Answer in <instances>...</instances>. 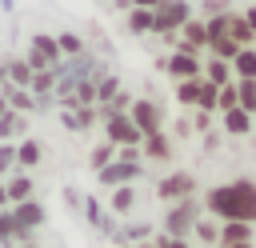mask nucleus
<instances>
[{
    "mask_svg": "<svg viewBox=\"0 0 256 248\" xmlns=\"http://www.w3.org/2000/svg\"><path fill=\"white\" fill-rule=\"evenodd\" d=\"M200 208L212 220H244V224H256V180L240 176V180H228V184H212L200 196Z\"/></svg>",
    "mask_w": 256,
    "mask_h": 248,
    "instance_id": "1",
    "label": "nucleus"
},
{
    "mask_svg": "<svg viewBox=\"0 0 256 248\" xmlns=\"http://www.w3.org/2000/svg\"><path fill=\"white\" fill-rule=\"evenodd\" d=\"M204 216L200 208V196H184V200H172L168 212H164V236L172 240H192V224Z\"/></svg>",
    "mask_w": 256,
    "mask_h": 248,
    "instance_id": "2",
    "label": "nucleus"
},
{
    "mask_svg": "<svg viewBox=\"0 0 256 248\" xmlns=\"http://www.w3.org/2000/svg\"><path fill=\"white\" fill-rule=\"evenodd\" d=\"M24 60L32 72H44V68H60V48H56V36L52 32H32L28 48H24Z\"/></svg>",
    "mask_w": 256,
    "mask_h": 248,
    "instance_id": "3",
    "label": "nucleus"
},
{
    "mask_svg": "<svg viewBox=\"0 0 256 248\" xmlns=\"http://www.w3.org/2000/svg\"><path fill=\"white\" fill-rule=\"evenodd\" d=\"M192 20V4L188 0H164L160 8H152V32H180V24Z\"/></svg>",
    "mask_w": 256,
    "mask_h": 248,
    "instance_id": "4",
    "label": "nucleus"
},
{
    "mask_svg": "<svg viewBox=\"0 0 256 248\" xmlns=\"http://www.w3.org/2000/svg\"><path fill=\"white\" fill-rule=\"evenodd\" d=\"M128 120L140 128V136H148V132L164 128V104H160V100H152V96H140V100H132V104H128Z\"/></svg>",
    "mask_w": 256,
    "mask_h": 248,
    "instance_id": "5",
    "label": "nucleus"
},
{
    "mask_svg": "<svg viewBox=\"0 0 256 248\" xmlns=\"http://www.w3.org/2000/svg\"><path fill=\"white\" fill-rule=\"evenodd\" d=\"M104 124V140L112 144V148H140V128L128 120V112L124 116H108V120H100Z\"/></svg>",
    "mask_w": 256,
    "mask_h": 248,
    "instance_id": "6",
    "label": "nucleus"
},
{
    "mask_svg": "<svg viewBox=\"0 0 256 248\" xmlns=\"http://www.w3.org/2000/svg\"><path fill=\"white\" fill-rule=\"evenodd\" d=\"M184 196H196V176L192 172H184V168H176V172H168V176H160L156 180V200H184Z\"/></svg>",
    "mask_w": 256,
    "mask_h": 248,
    "instance_id": "7",
    "label": "nucleus"
},
{
    "mask_svg": "<svg viewBox=\"0 0 256 248\" xmlns=\"http://www.w3.org/2000/svg\"><path fill=\"white\" fill-rule=\"evenodd\" d=\"M160 68H164L172 80H200V56H188V52H172V56H164Z\"/></svg>",
    "mask_w": 256,
    "mask_h": 248,
    "instance_id": "8",
    "label": "nucleus"
},
{
    "mask_svg": "<svg viewBox=\"0 0 256 248\" xmlns=\"http://www.w3.org/2000/svg\"><path fill=\"white\" fill-rule=\"evenodd\" d=\"M140 156L152 160V164H168V160H172V136H168L164 128L148 132V136L140 140Z\"/></svg>",
    "mask_w": 256,
    "mask_h": 248,
    "instance_id": "9",
    "label": "nucleus"
},
{
    "mask_svg": "<svg viewBox=\"0 0 256 248\" xmlns=\"http://www.w3.org/2000/svg\"><path fill=\"white\" fill-rule=\"evenodd\" d=\"M140 172H144L140 164H120V160H112V164H104V168L96 172V180H100L104 188H120V184H136Z\"/></svg>",
    "mask_w": 256,
    "mask_h": 248,
    "instance_id": "10",
    "label": "nucleus"
},
{
    "mask_svg": "<svg viewBox=\"0 0 256 248\" xmlns=\"http://www.w3.org/2000/svg\"><path fill=\"white\" fill-rule=\"evenodd\" d=\"M8 208H12L16 224H20V228H28V232H36V228L48 220V208H44L36 196H28V200H20V204H8Z\"/></svg>",
    "mask_w": 256,
    "mask_h": 248,
    "instance_id": "11",
    "label": "nucleus"
},
{
    "mask_svg": "<svg viewBox=\"0 0 256 248\" xmlns=\"http://www.w3.org/2000/svg\"><path fill=\"white\" fill-rule=\"evenodd\" d=\"M60 120L68 132H92L96 128V104H80V108H60Z\"/></svg>",
    "mask_w": 256,
    "mask_h": 248,
    "instance_id": "12",
    "label": "nucleus"
},
{
    "mask_svg": "<svg viewBox=\"0 0 256 248\" xmlns=\"http://www.w3.org/2000/svg\"><path fill=\"white\" fill-rule=\"evenodd\" d=\"M44 160V144L36 136H20L16 140V172H32Z\"/></svg>",
    "mask_w": 256,
    "mask_h": 248,
    "instance_id": "13",
    "label": "nucleus"
},
{
    "mask_svg": "<svg viewBox=\"0 0 256 248\" xmlns=\"http://www.w3.org/2000/svg\"><path fill=\"white\" fill-rule=\"evenodd\" d=\"M80 208H84V220H88L96 232H104V236H112V232H116V216H112V212H108V208H104L96 196H88Z\"/></svg>",
    "mask_w": 256,
    "mask_h": 248,
    "instance_id": "14",
    "label": "nucleus"
},
{
    "mask_svg": "<svg viewBox=\"0 0 256 248\" xmlns=\"http://www.w3.org/2000/svg\"><path fill=\"white\" fill-rule=\"evenodd\" d=\"M244 240H256V224H244V220H220V236H216V248H228V244H244Z\"/></svg>",
    "mask_w": 256,
    "mask_h": 248,
    "instance_id": "15",
    "label": "nucleus"
},
{
    "mask_svg": "<svg viewBox=\"0 0 256 248\" xmlns=\"http://www.w3.org/2000/svg\"><path fill=\"white\" fill-rule=\"evenodd\" d=\"M28 240H32V232L16 224L12 208H0V248H16V244H28Z\"/></svg>",
    "mask_w": 256,
    "mask_h": 248,
    "instance_id": "16",
    "label": "nucleus"
},
{
    "mask_svg": "<svg viewBox=\"0 0 256 248\" xmlns=\"http://www.w3.org/2000/svg\"><path fill=\"white\" fill-rule=\"evenodd\" d=\"M220 128H224V136H252V116L244 112V108H224L220 112Z\"/></svg>",
    "mask_w": 256,
    "mask_h": 248,
    "instance_id": "17",
    "label": "nucleus"
},
{
    "mask_svg": "<svg viewBox=\"0 0 256 248\" xmlns=\"http://www.w3.org/2000/svg\"><path fill=\"white\" fill-rule=\"evenodd\" d=\"M0 184H4V196H8V204H20V200L36 196L32 172H12V176H8V180H0Z\"/></svg>",
    "mask_w": 256,
    "mask_h": 248,
    "instance_id": "18",
    "label": "nucleus"
},
{
    "mask_svg": "<svg viewBox=\"0 0 256 248\" xmlns=\"http://www.w3.org/2000/svg\"><path fill=\"white\" fill-rule=\"evenodd\" d=\"M116 220H124L132 208H136V188L132 184H120V188H108V204H104Z\"/></svg>",
    "mask_w": 256,
    "mask_h": 248,
    "instance_id": "19",
    "label": "nucleus"
},
{
    "mask_svg": "<svg viewBox=\"0 0 256 248\" xmlns=\"http://www.w3.org/2000/svg\"><path fill=\"white\" fill-rule=\"evenodd\" d=\"M148 236H152V224H116L112 248H132V244H140V240H148Z\"/></svg>",
    "mask_w": 256,
    "mask_h": 248,
    "instance_id": "20",
    "label": "nucleus"
},
{
    "mask_svg": "<svg viewBox=\"0 0 256 248\" xmlns=\"http://www.w3.org/2000/svg\"><path fill=\"white\" fill-rule=\"evenodd\" d=\"M200 76H204L208 84L224 88V84H232V64H228V60H216V56H208V60H200Z\"/></svg>",
    "mask_w": 256,
    "mask_h": 248,
    "instance_id": "21",
    "label": "nucleus"
},
{
    "mask_svg": "<svg viewBox=\"0 0 256 248\" xmlns=\"http://www.w3.org/2000/svg\"><path fill=\"white\" fill-rule=\"evenodd\" d=\"M56 48H60V60H76V56H84L88 52V40L80 36V32H56Z\"/></svg>",
    "mask_w": 256,
    "mask_h": 248,
    "instance_id": "22",
    "label": "nucleus"
},
{
    "mask_svg": "<svg viewBox=\"0 0 256 248\" xmlns=\"http://www.w3.org/2000/svg\"><path fill=\"white\" fill-rule=\"evenodd\" d=\"M0 92H4V104H8L12 112H24V116L36 112V96H32L28 88H12V84H4Z\"/></svg>",
    "mask_w": 256,
    "mask_h": 248,
    "instance_id": "23",
    "label": "nucleus"
},
{
    "mask_svg": "<svg viewBox=\"0 0 256 248\" xmlns=\"http://www.w3.org/2000/svg\"><path fill=\"white\" fill-rule=\"evenodd\" d=\"M4 76H8V84H12V88H28L32 68H28V60H24V56H8V60H4Z\"/></svg>",
    "mask_w": 256,
    "mask_h": 248,
    "instance_id": "24",
    "label": "nucleus"
},
{
    "mask_svg": "<svg viewBox=\"0 0 256 248\" xmlns=\"http://www.w3.org/2000/svg\"><path fill=\"white\" fill-rule=\"evenodd\" d=\"M232 80H256V52L252 48H240L232 56Z\"/></svg>",
    "mask_w": 256,
    "mask_h": 248,
    "instance_id": "25",
    "label": "nucleus"
},
{
    "mask_svg": "<svg viewBox=\"0 0 256 248\" xmlns=\"http://www.w3.org/2000/svg\"><path fill=\"white\" fill-rule=\"evenodd\" d=\"M228 36L236 40V48H252V44H256V36H252V28L244 24L240 12H228Z\"/></svg>",
    "mask_w": 256,
    "mask_h": 248,
    "instance_id": "26",
    "label": "nucleus"
},
{
    "mask_svg": "<svg viewBox=\"0 0 256 248\" xmlns=\"http://www.w3.org/2000/svg\"><path fill=\"white\" fill-rule=\"evenodd\" d=\"M24 128H28V120H24V112H4L0 116V140H20L24 136Z\"/></svg>",
    "mask_w": 256,
    "mask_h": 248,
    "instance_id": "27",
    "label": "nucleus"
},
{
    "mask_svg": "<svg viewBox=\"0 0 256 248\" xmlns=\"http://www.w3.org/2000/svg\"><path fill=\"white\" fill-rule=\"evenodd\" d=\"M204 52H208V56H216V60H228V64H232V56H236L240 48H236V40H232L228 32H220V36H212V40H208V48H204Z\"/></svg>",
    "mask_w": 256,
    "mask_h": 248,
    "instance_id": "28",
    "label": "nucleus"
},
{
    "mask_svg": "<svg viewBox=\"0 0 256 248\" xmlns=\"http://www.w3.org/2000/svg\"><path fill=\"white\" fill-rule=\"evenodd\" d=\"M192 236H196L204 248H216V236H220V220H212V216H200V220L192 224Z\"/></svg>",
    "mask_w": 256,
    "mask_h": 248,
    "instance_id": "29",
    "label": "nucleus"
},
{
    "mask_svg": "<svg viewBox=\"0 0 256 248\" xmlns=\"http://www.w3.org/2000/svg\"><path fill=\"white\" fill-rule=\"evenodd\" d=\"M128 32L132 36H148L152 32V8H128Z\"/></svg>",
    "mask_w": 256,
    "mask_h": 248,
    "instance_id": "30",
    "label": "nucleus"
},
{
    "mask_svg": "<svg viewBox=\"0 0 256 248\" xmlns=\"http://www.w3.org/2000/svg\"><path fill=\"white\" fill-rule=\"evenodd\" d=\"M196 112H212L216 116V84H208L204 76H200V88H196V104H192Z\"/></svg>",
    "mask_w": 256,
    "mask_h": 248,
    "instance_id": "31",
    "label": "nucleus"
},
{
    "mask_svg": "<svg viewBox=\"0 0 256 248\" xmlns=\"http://www.w3.org/2000/svg\"><path fill=\"white\" fill-rule=\"evenodd\" d=\"M236 84V108H244L252 116V104H256V80H232Z\"/></svg>",
    "mask_w": 256,
    "mask_h": 248,
    "instance_id": "32",
    "label": "nucleus"
},
{
    "mask_svg": "<svg viewBox=\"0 0 256 248\" xmlns=\"http://www.w3.org/2000/svg\"><path fill=\"white\" fill-rule=\"evenodd\" d=\"M112 160H116V148H112L108 140H104V144H96V148L88 152V168H92V172H100V168H104V164H112Z\"/></svg>",
    "mask_w": 256,
    "mask_h": 248,
    "instance_id": "33",
    "label": "nucleus"
},
{
    "mask_svg": "<svg viewBox=\"0 0 256 248\" xmlns=\"http://www.w3.org/2000/svg\"><path fill=\"white\" fill-rule=\"evenodd\" d=\"M116 88H120V76H116V72H104V76L96 80V104H108Z\"/></svg>",
    "mask_w": 256,
    "mask_h": 248,
    "instance_id": "34",
    "label": "nucleus"
},
{
    "mask_svg": "<svg viewBox=\"0 0 256 248\" xmlns=\"http://www.w3.org/2000/svg\"><path fill=\"white\" fill-rule=\"evenodd\" d=\"M196 88H200V80H176V104L192 112V104H196Z\"/></svg>",
    "mask_w": 256,
    "mask_h": 248,
    "instance_id": "35",
    "label": "nucleus"
},
{
    "mask_svg": "<svg viewBox=\"0 0 256 248\" xmlns=\"http://www.w3.org/2000/svg\"><path fill=\"white\" fill-rule=\"evenodd\" d=\"M16 172V140H0V180Z\"/></svg>",
    "mask_w": 256,
    "mask_h": 248,
    "instance_id": "36",
    "label": "nucleus"
},
{
    "mask_svg": "<svg viewBox=\"0 0 256 248\" xmlns=\"http://www.w3.org/2000/svg\"><path fill=\"white\" fill-rule=\"evenodd\" d=\"M224 108H236V84L216 88V112H224Z\"/></svg>",
    "mask_w": 256,
    "mask_h": 248,
    "instance_id": "37",
    "label": "nucleus"
},
{
    "mask_svg": "<svg viewBox=\"0 0 256 248\" xmlns=\"http://www.w3.org/2000/svg\"><path fill=\"white\" fill-rule=\"evenodd\" d=\"M188 124H192V132L204 136V132L212 128V112H196V108H192V120H188Z\"/></svg>",
    "mask_w": 256,
    "mask_h": 248,
    "instance_id": "38",
    "label": "nucleus"
},
{
    "mask_svg": "<svg viewBox=\"0 0 256 248\" xmlns=\"http://www.w3.org/2000/svg\"><path fill=\"white\" fill-rule=\"evenodd\" d=\"M200 8H204V20H208V16H224V12H228V0H204Z\"/></svg>",
    "mask_w": 256,
    "mask_h": 248,
    "instance_id": "39",
    "label": "nucleus"
},
{
    "mask_svg": "<svg viewBox=\"0 0 256 248\" xmlns=\"http://www.w3.org/2000/svg\"><path fill=\"white\" fill-rule=\"evenodd\" d=\"M152 244H156V248H192V240H172V236H164V232L152 236Z\"/></svg>",
    "mask_w": 256,
    "mask_h": 248,
    "instance_id": "40",
    "label": "nucleus"
},
{
    "mask_svg": "<svg viewBox=\"0 0 256 248\" xmlns=\"http://www.w3.org/2000/svg\"><path fill=\"white\" fill-rule=\"evenodd\" d=\"M172 136H176V140H188V136H192V124H188V116H180V120L172 124Z\"/></svg>",
    "mask_w": 256,
    "mask_h": 248,
    "instance_id": "41",
    "label": "nucleus"
},
{
    "mask_svg": "<svg viewBox=\"0 0 256 248\" xmlns=\"http://www.w3.org/2000/svg\"><path fill=\"white\" fill-rule=\"evenodd\" d=\"M240 16H244V24H248V28H252V36H256V4H248Z\"/></svg>",
    "mask_w": 256,
    "mask_h": 248,
    "instance_id": "42",
    "label": "nucleus"
},
{
    "mask_svg": "<svg viewBox=\"0 0 256 248\" xmlns=\"http://www.w3.org/2000/svg\"><path fill=\"white\" fill-rule=\"evenodd\" d=\"M204 148L216 152V148H220V132H204Z\"/></svg>",
    "mask_w": 256,
    "mask_h": 248,
    "instance_id": "43",
    "label": "nucleus"
},
{
    "mask_svg": "<svg viewBox=\"0 0 256 248\" xmlns=\"http://www.w3.org/2000/svg\"><path fill=\"white\" fill-rule=\"evenodd\" d=\"M128 4H132V8H160L164 0H128Z\"/></svg>",
    "mask_w": 256,
    "mask_h": 248,
    "instance_id": "44",
    "label": "nucleus"
},
{
    "mask_svg": "<svg viewBox=\"0 0 256 248\" xmlns=\"http://www.w3.org/2000/svg\"><path fill=\"white\" fill-rule=\"evenodd\" d=\"M132 248H156V244H152V236H148V240H140V244H132Z\"/></svg>",
    "mask_w": 256,
    "mask_h": 248,
    "instance_id": "45",
    "label": "nucleus"
},
{
    "mask_svg": "<svg viewBox=\"0 0 256 248\" xmlns=\"http://www.w3.org/2000/svg\"><path fill=\"white\" fill-rule=\"evenodd\" d=\"M228 248H256V240H244V244H228Z\"/></svg>",
    "mask_w": 256,
    "mask_h": 248,
    "instance_id": "46",
    "label": "nucleus"
},
{
    "mask_svg": "<svg viewBox=\"0 0 256 248\" xmlns=\"http://www.w3.org/2000/svg\"><path fill=\"white\" fill-rule=\"evenodd\" d=\"M4 84H8V76H4V60H0V88H4Z\"/></svg>",
    "mask_w": 256,
    "mask_h": 248,
    "instance_id": "47",
    "label": "nucleus"
},
{
    "mask_svg": "<svg viewBox=\"0 0 256 248\" xmlns=\"http://www.w3.org/2000/svg\"><path fill=\"white\" fill-rule=\"evenodd\" d=\"M16 248H44V244H36V240H28V244H16Z\"/></svg>",
    "mask_w": 256,
    "mask_h": 248,
    "instance_id": "48",
    "label": "nucleus"
},
{
    "mask_svg": "<svg viewBox=\"0 0 256 248\" xmlns=\"http://www.w3.org/2000/svg\"><path fill=\"white\" fill-rule=\"evenodd\" d=\"M4 112H8V104H4V92H0V116H4Z\"/></svg>",
    "mask_w": 256,
    "mask_h": 248,
    "instance_id": "49",
    "label": "nucleus"
},
{
    "mask_svg": "<svg viewBox=\"0 0 256 248\" xmlns=\"http://www.w3.org/2000/svg\"><path fill=\"white\" fill-rule=\"evenodd\" d=\"M252 124H256V104H252Z\"/></svg>",
    "mask_w": 256,
    "mask_h": 248,
    "instance_id": "50",
    "label": "nucleus"
},
{
    "mask_svg": "<svg viewBox=\"0 0 256 248\" xmlns=\"http://www.w3.org/2000/svg\"><path fill=\"white\" fill-rule=\"evenodd\" d=\"M252 52H256V44H252Z\"/></svg>",
    "mask_w": 256,
    "mask_h": 248,
    "instance_id": "51",
    "label": "nucleus"
}]
</instances>
